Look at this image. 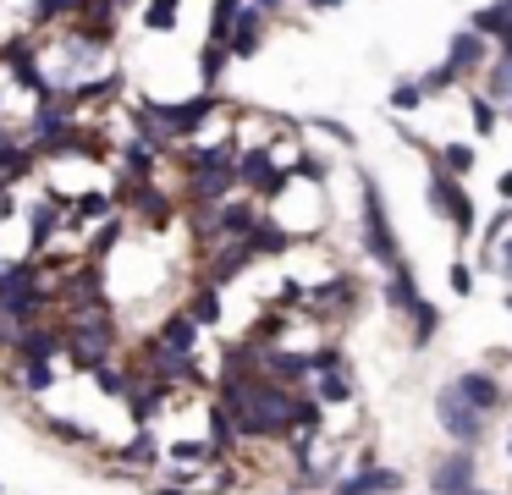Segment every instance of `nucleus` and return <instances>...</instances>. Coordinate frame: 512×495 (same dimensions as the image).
<instances>
[{
  "instance_id": "cd10ccee",
  "label": "nucleus",
  "mask_w": 512,
  "mask_h": 495,
  "mask_svg": "<svg viewBox=\"0 0 512 495\" xmlns=\"http://www.w3.org/2000/svg\"><path fill=\"white\" fill-rule=\"evenodd\" d=\"M419 88H424V99H441V94H452V88H463V83H457L446 66H430V72L419 77Z\"/></svg>"
},
{
  "instance_id": "f704fd0d",
  "label": "nucleus",
  "mask_w": 512,
  "mask_h": 495,
  "mask_svg": "<svg viewBox=\"0 0 512 495\" xmlns=\"http://www.w3.org/2000/svg\"><path fill=\"white\" fill-rule=\"evenodd\" d=\"M342 0H303V11H314V17H325V11H336Z\"/></svg>"
},
{
  "instance_id": "b1692460",
  "label": "nucleus",
  "mask_w": 512,
  "mask_h": 495,
  "mask_svg": "<svg viewBox=\"0 0 512 495\" xmlns=\"http://www.w3.org/2000/svg\"><path fill=\"white\" fill-rule=\"evenodd\" d=\"M182 22V0H144V28L149 33H177Z\"/></svg>"
},
{
  "instance_id": "9d476101",
  "label": "nucleus",
  "mask_w": 512,
  "mask_h": 495,
  "mask_svg": "<svg viewBox=\"0 0 512 495\" xmlns=\"http://www.w3.org/2000/svg\"><path fill=\"white\" fill-rule=\"evenodd\" d=\"M149 336H155L160 347L171 352V358H193V352H199V341H204V325L188 314V308H171V314L160 319V325L149 330Z\"/></svg>"
},
{
  "instance_id": "4468645a",
  "label": "nucleus",
  "mask_w": 512,
  "mask_h": 495,
  "mask_svg": "<svg viewBox=\"0 0 512 495\" xmlns=\"http://www.w3.org/2000/svg\"><path fill=\"white\" fill-rule=\"evenodd\" d=\"M265 33H270V17H265L259 6H243V11H237V22H232V39H226V44H232L237 61H254V55L265 50Z\"/></svg>"
},
{
  "instance_id": "1a4fd4ad",
  "label": "nucleus",
  "mask_w": 512,
  "mask_h": 495,
  "mask_svg": "<svg viewBox=\"0 0 512 495\" xmlns=\"http://www.w3.org/2000/svg\"><path fill=\"white\" fill-rule=\"evenodd\" d=\"M402 490H408L402 468H386V462H369V468L342 473V479H336L325 495H402Z\"/></svg>"
},
{
  "instance_id": "7ed1b4c3",
  "label": "nucleus",
  "mask_w": 512,
  "mask_h": 495,
  "mask_svg": "<svg viewBox=\"0 0 512 495\" xmlns=\"http://www.w3.org/2000/svg\"><path fill=\"white\" fill-rule=\"evenodd\" d=\"M424 204H430L435 220L452 226L457 242H468L479 231V209H474L468 182H463V176H452V171H441V165H430V176H424Z\"/></svg>"
},
{
  "instance_id": "c756f323",
  "label": "nucleus",
  "mask_w": 512,
  "mask_h": 495,
  "mask_svg": "<svg viewBox=\"0 0 512 495\" xmlns=\"http://www.w3.org/2000/svg\"><path fill=\"white\" fill-rule=\"evenodd\" d=\"M17 336H23V330L12 325V319L0 314V358H12V347H17Z\"/></svg>"
},
{
  "instance_id": "f8f14e48",
  "label": "nucleus",
  "mask_w": 512,
  "mask_h": 495,
  "mask_svg": "<svg viewBox=\"0 0 512 495\" xmlns=\"http://www.w3.org/2000/svg\"><path fill=\"white\" fill-rule=\"evenodd\" d=\"M452 385H457V391H463V396H468V402H474V407H479V413H485V418H496L501 407L512 402V391H507V385H501V380H496V374H490V369H463V374H457Z\"/></svg>"
},
{
  "instance_id": "2f4dec72",
  "label": "nucleus",
  "mask_w": 512,
  "mask_h": 495,
  "mask_svg": "<svg viewBox=\"0 0 512 495\" xmlns=\"http://www.w3.org/2000/svg\"><path fill=\"white\" fill-rule=\"evenodd\" d=\"M248 6H259V11H265V17H270V22H276L281 11H287V0H248Z\"/></svg>"
},
{
  "instance_id": "a878e982",
  "label": "nucleus",
  "mask_w": 512,
  "mask_h": 495,
  "mask_svg": "<svg viewBox=\"0 0 512 495\" xmlns=\"http://www.w3.org/2000/svg\"><path fill=\"white\" fill-rule=\"evenodd\" d=\"M397 116H413V110H424V88H419V77H397L391 83V99H386Z\"/></svg>"
},
{
  "instance_id": "4c0bfd02",
  "label": "nucleus",
  "mask_w": 512,
  "mask_h": 495,
  "mask_svg": "<svg viewBox=\"0 0 512 495\" xmlns=\"http://www.w3.org/2000/svg\"><path fill=\"white\" fill-rule=\"evenodd\" d=\"M468 495H496V490H485V484H474V490H468Z\"/></svg>"
},
{
  "instance_id": "ea45409f",
  "label": "nucleus",
  "mask_w": 512,
  "mask_h": 495,
  "mask_svg": "<svg viewBox=\"0 0 512 495\" xmlns=\"http://www.w3.org/2000/svg\"><path fill=\"white\" fill-rule=\"evenodd\" d=\"M276 495H298V490H276Z\"/></svg>"
},
{
  "instance_id": "aec40b11",
  "label": "nucleus",
  "mask_w": 512,
  "mask_h": 495,
  "mask_svg": "<svg viewBox=\"0 0 512 495\" xmlns=\"http://www.w3.org/2000/svg\"><path fill=\"white\" fill-rule=\"evenodd\" d=\"M435 336H441V303L419 297V308L408 314V347H430Z\"/></svg>"
},
{
  "instance_id": "0eeeda50",
  "label": "nucleus",
  "mask_w": 512,
  "mask_h": 495,
  "mask_svg": "<svg viewBox=\"0 0 512 495\" xmlns=\"http://www.w3.org/2000/svg\"><path fill=\"white\" fill-rule=\"evenodd\" d=\"M496 61V44L485 39V33H474V28H457L452 39H446V72L457 77V83H468V77H485V66Z\"/></svg>"
},
{
  "instance_id": "4be33fe9",
  "label": "nucleus",
  "mask_w": 512,
  "mask_h": 495,
  "mask_svg": "<svg viewBox=\"0 0 512 495\" xmlns=\"http://www.w3.org/2000/svg\"><path fill=\"white\" fill-rule=\"evenodd\" d=\"M496 127H501V105L474 88V94H468V132H474V138H490Z\"/></svg>"
},
{
  "instance_id": "f257e3e1",
  "label": "nucleus",
  "mask_w": 512,
  "mask_h": 495,
  "mask_svg": "<svg viewBox=\"0 0 512 495\" xmlns=\"http://www.w3.org/2000/svg\"><path fill=\"white\" fill-rule=\"evenodd\" d=\"M61 319V336H67V363L72 374H94L105 363H116V347H122V325H116V308L100 303V308H72V314H56Z\"/></svg>"
},
{
  "instance_id": "9b49d317",
  "label": "nucleus",
  "mask_w": 512,
  "mask_h": 495,
  "mask_svg": "<svg viewBox=\"0 0 512 495\" xmlns=\"http://www.w3.org/2000/svg\"><path fill=\"white\" fill-rule=\"evenodd\" d=\"M105 457H111V468H116V473H155L160 462H166V446H160V440L149 435V429H138L133 440H122V446H111Z\"/></svg>"
},
{
  "instance_id": "f03ea898",
  "label": "nucleus",
  "mask_w": 512,
  "mask_h": 495,
  "mask_svg": "<svg viewBox=\"0 0 512 495\" xmlns=\"http://www.w3.org/2000/svg\"><path fill=\"white\" fill-rule=\"evenodd\" d=\"M358 237H364V253L380 264V270H391V264H402L408 253H402L397 242V226H391L386 215V198H380V182L369 165H358Z\"/></svg>"
},
{
  "instance_id": "20e7f679",
  "label": "nucleus",
  "mask_w": 512,
  "mask_h": 495,
  "mask_svg": "<svg viewBox=\"0 0 512 495\" xmlns=\"http://www.w3.org/2000/svg\"><path fill=\"white\" fill-rule=\"evenodd\" d=\"M435 424H441V435L452 440V446H463V451H479V446H485V435H490V418L479 413V407L468 402L452 380L435 391Z\"/></svg>"
},
{
  "instance_id": "58836bf2",
  "label": "nucleus",
  "mask_w": 512,
  "mask_h": 495,
  "mask_svg": "<svg viewBox=\"0 0 512 495\" xmlns=\"http://www.w3.org/2000/svg\"><path fill=\"white\" fill-rule=\"evenodd\" d=\"M501 121H512V99H507V105H501Z\"/></svg>"
},
{
  "instance_id": "6ab92c4d",
  "label": "nucleus",
  "mask_w": 512,
  "mask_h": 495,
  "mask_svg": "<svg viewBox=\"0 0 512 495\" xmlns=\"http://www.w3.org/2000/svg\"><path fill=\"white\" fill-rule=\"evenodd\" d=\"M237 55H232V44H215V39H204L199 44V88H210L215 94V83L226 77V66H232Z\"/></svg>"
},
{
  "instance_id": "e433bc0d",
  "label": "nucleus",
  "mask_w": 512,
  "mask_h": 495,
  "mask_svg": "<svg viewBox=\"0 0 512 495\" xmlns=\"http://www.w3.org/2000/svg\"><path fill=\"white\" fill-rule=\"evenodd\" d=\"M116 11H144V0H116Z\"/></svg>"
},
{
  "instance_id": "473e14b6",
  "label": "nucleus",
  "mask_w": 512,
  "mask_h": 495,
  "mask_svg": "<svg viewBox=\"0 0 512 495\" xmlns=\"http://www.w3.org/2000/svg\"><path fill=\"white\" fill-rule=\"evenodd\" d=\"M149 495H193V490L177 479V484H149Z\"/></svg>"
},
{
  "instance_id": "72a5a7b5",
  "label": "nucleus",
  "mask_w": 512,
  "mask_h": 495,
  "mask_svg": "<svg viewBox=\"0 0 512 495\" xmlns=\"http://www.w3.org/2000/svg\"><path fill=\"white\" fill-rule=\"evenodd\" d=\"M496 198H501V204H512V171L496 176Z\"/></svg>"
},
{
  "instance_id": "6e6552de",
  "label": "nucleus",
  "mask_w": 512,
  "mask_h": 495,
  "mask_svg": "<svg viewBox=\"0 0 512 495\" xmlns=\"http://www.w3.org/2000/svg\"><path fill=\"white\" fill-rule=\"evenodd\" d=\"M419 297H424V286H419V275H413L408 259L380 270V308H386L391 319H408L413 308H419Z\"/></svg>"
},
{
  "instance_id": "423d86ee",
  "label": "nucleus",
  "mask_w": 512,
  "mask_h": 495,
  "mask_svg": "<svg viewBox=\"0 0 512 495\" xmlns=\"http://www.w3.org/2000/svg\"><path fill=\"white\" fill-rule=\"evenodd\" d=\"M479 484V457L463 446H452L446 457L430 462V473H424V490L430 495H468Z\"/></svg>"
},
{
  "instance_id": "5701e85b",
  "label": "nucleus",
  "mask_w": 512,
  "mask_h": 495,
  "mask_svg": "<svg viewBox=\"0 0 512 495\" xmlns=\"http://www.w3.org/2000/svg\"><path fill=\"white\" fill-rule=\"evenodd\" d=\"M39 424H45L56 440H67V446H94V429L78 424V418H56V413H45V407H39Z\"/></svg>"
},
{
  "instance_id": "a211bd4d",
  "label": "nucleus",
  "mask_w": 512,
  "mask_h": 495,
  "mask_svg": "<svg viewBox=\"0 0 512 495\" xmlns=\"http://www.w3.org/2000/svg\"><path fill=\"white\" fill-rule=\"evenodd\" d=\"M248 242H254V253H259V259H281V253H292V248H298V237H292L287 226H276L270 215L259 220L254 231H248Z\"/></svg>"
},
{
  "instance_id": "a19ab883",
  "label": "nucleus",
  "mask_w": 512,
  "mask_h": 495,
  "mask_svg": "<svg viewBox=\"0 0 512 495\" xmlns=\"http://www.w3.org/2000/svg\"><path fill=\"white\" fill-rule=\"evenodd\" d=\"M0 495H6V484H0Z\"/></svg>"
},
{
  "instance_id": "2eb2a0df",
  "label": "nucleus",
  "mask_w": 512,
  "mask_h": 495,
  "mask_svg": "<svg viewBox=\"0 0 512 495\" xmlns=\"http://www.w3.org/2000/svg\"><path fill=\"white\" fill-rule=\"evenodd\" d=\"M468 28L485 33L501 55H512V0H490V6L468 11Z\"/></svg>"
},
{
  "instance_id": "39448f33",
  "label": "nucleus",
  "mask_w": 512,
  "mask_h": 495,
  "mask_svg": "<svg viewBox=\"0 0 512 495\" xmlns=\"http://www.w3.org/2000/svg\"><path fill=\"white\" fill-rule=\"evenodd\" d=\"M309 391L320 396V407H353L358 402V380H353V363H347L342 347H314V380Z\"/></svg>"
},
{
  "instance_id": "c85d7f7f",
  "label": "nucleus",
  "mask_w": 512,
  "mask_h": 495,
  "mask_svg": "<svg viewBox=\"0 0 512 495\" xmlns=\"http://www.w3.org/2000/svg\"><path fill=\"white\" fill-rule=\"evenodd\" d=\"M309 127H320L325 138H336V143H342V149H358V132L347 127V121H331V116H314Z\"/></svg>"
},
{
  "instance_id": "393cba45",
  "label": "nucleus",
  "mask_w": 512,
  "mask_h": 495,
  "mask_svg": "<svg viewBox=\"0 0 512 495\" xmlns=\"http://www.w3.org/2000/svg\"><path fill=\"white\" fill-rule=\"evenodd\" d=\"M248 0H210V33L204 39H215V44H226L232 39V22H237V11H243Z\"/></svg>"
},
{
  "instance_id": "f3484780",
  "label": "nucleus",
  "mask_w": 512,
  "mask_h": 495,
  "mask_svg": "<svg viewBox=\"0 0 512 495\" xmlns=\"http://www.w3.org/2000/svg\"><path fill=\"white\" fill-rule=\"evenodd\" d=\"M474 160H479V149L468 138H446V143H435V154H430V165H441V171H452V176H474Z\"/></svg>"
},
{
  "instance_id": "dca6fc26",
  "label": "nucleus",
  "mask_w": 512,
  "mask_h": 495,
  "mask_svg": "<svg viewBox=\"0 0 512 495\" xmlns=\"http://www.w3.org/2000/svg\"><path fill=\"white\" fill-rule=\"evenodd\" d=\"M188 314L199 319L204 330H221V325H226V286H215V281H193V292H188Z\"/></svg>"
},
{
  "instance_id": "7c9ffc66",
  "label": "nucleus",
  "mask_w": 512,
  "mask_h": 495,
  "mask_svg": "<svg viewBox=\"0 0 512 495\" xmlns=\"http://www.w3.org/2000/svg\"><path fill=\"white\" fill-rule=\"evenodd\" d=\"M23 270H28V259H0V292H6V286H12Z\"/></svg>"
},
{
  "instance_id": "ddd939ff",
  "label": "nucleus",
  "mask_w": 512,
  "mask_h": 495,
  "mask_svg": "<svg viewBox=\"0 0 512 495\" xmlns=\"http://www.w3.org/2000/svg\"><path fill=\"white\" fill-rule=\"evenodd\" d=\"M6 369H12V380H17V391L23 396H50L61 385V363H45V358H6Z\"/></svg>"
},
{
  "instance_id": "c9c22d12",
  "label": "nucleus",
  "mask_w": 512,
  "mask_h": 495,
  "mask_svg": "<svg viewBox=\"0 0 512 495\" xmlns=\"http://www.w3.org/2000/svg\"><path fill=\"white\" fill-rule=\"evenodd\" d=\"M501 451H507V468H512V418H507V429H501Z\"/></svg>"
},
{
  "instance_id": "bb28decb",
  "label": "nucleus",
  "mask_w": 512,
  "mask_h": 495,
  "mask_svg": "<svg viewBox=\"0 0 512 495\" xmlns=\"http://www.w3.org/2000/svg\"><path fill=\"white\" fill-rule=\"evenodd\" d=\"M446 286H452V292L457 297H474V264H468V259H452V264H446Z\"/></svg>"
},
{
  "instance_id": "412c9836",
  "label": "nucleus",
  "mask_w": 512,
  "mask_h": 495,
  "mask_svg": "<svg viewBox=\"0 0 512 495\" xmlns=\"http://www.w3.org/2000/svg\"><path fill=\"white\" fill-rule=\"evenodd\" d=\"M479 94L496 99V105H507V99H512V55L496 50V61L485 66V77H479Z\"/></svg>"
}]
</instances>
